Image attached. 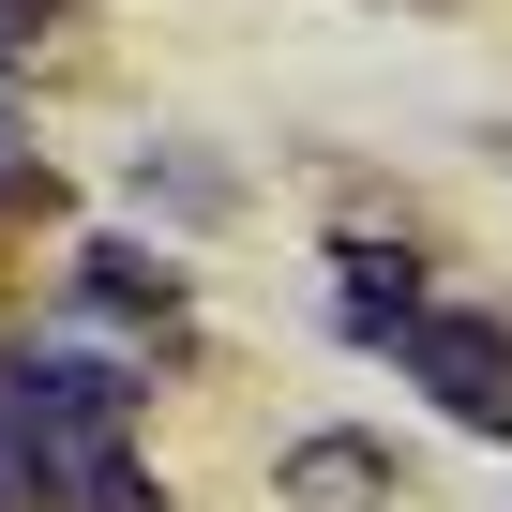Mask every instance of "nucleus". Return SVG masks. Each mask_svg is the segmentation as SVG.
Instances as JSON below:
<instances>
[{"label":"nucleus","instance_id":"obj_1","mask_svg":"<svg viewBox=\"0 0 512 512\" xmlns=\"http://www.w3.org/2000/svg\"><path fill=\"white\" fill-rule=\"evenodd\" d=\"M0 512H151V482H136V362L0 347Z\"/></svg>","mask_w":512,"mask_h":512},{"label":"nucleus","instance_id":"obj_2","mask_svg":"<svg viewBox=\"0 0 512 512\" xmlns=\"http://www.w3.org/2000/svg\"><path fill=\"white\" fill-rule=\"evenodd\" d=\"M362 347H377V362H407L452 422L512 437V332H497V317H467V302H422V287H407V302H377V317H362Z\"/></svg>","mask_w":512,"mask_h":512},{"label":"nucleus","instance_id":"obj_3","mask_svg":"<svg viewBox=\"0 0 512 512\" xmlns=\"http://www.w3.org/2000/svg\"><path fill=\"white\" fill-rule=\"evenodd\" d=\"M287 497H302V512H377V497H392V437H362V422L287 437Z\"/></svg>","mask_w":512,"mask_h":512},{"label":"nucleus","instance_id":"obj_4","mask_svg":"<svg viewBox=\"0 0 512 512\" xmlns=\"http://www.w3.org/2000/svg\"><path fill=\"white\" fill-rule=\"evenodd\" d=\"M76 302H91V317H136L151 347L181 332V287L151 272V256H136V241H76Z\"/></svg>","mask_w":512,"mask_h":512},{"label":"nucleus","instance_id":"obj_5","mask_svg":"<svg viewBox=\"0 0 512 512\" xmlns=\"http://www.w3.org/2000/svg\"><path fill=\"white\" fill-rule=\"evenodd\" d=\"M0 211H16V166H0Z\"/></svg>","mask_w":512,"mask_h":512},{"label":"nucleus","instance_id":"obj_6","mask_svg":"<svg viewBox=\"0 0 512 512\" xmlns=\"http://www.w3.org/2000/svg\"><path fill=\"white\" fill-rule=\"evenodd\" d=\"M0 166H16V136H0Z\"/></svg>","mask_w":512,"mask_h":512}]
</instances>
